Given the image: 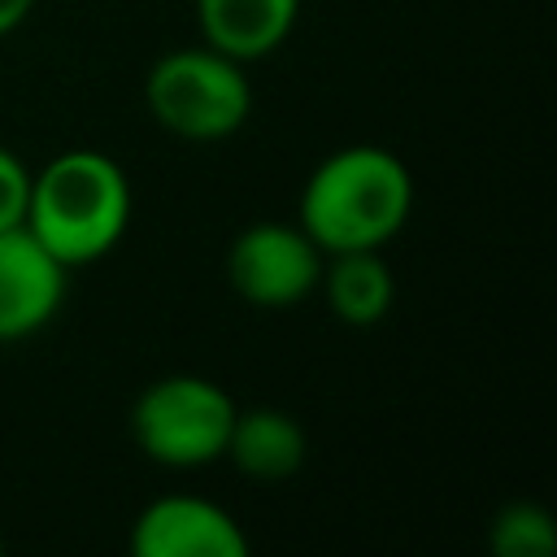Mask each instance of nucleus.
Here are the masks:
<instances>
[{"label": "nucleus", "mask_w": 557, "mask_h": 557, "mask_svg": "<svg viewBox=\"0 0 557 557\" xmlns=\"http://www.w3.org/2000/svg\"><path fill=\"white\" fill-rule=\"evenodd\" d=\"M65 300V265L26 231H0V344L52 322Z\"/></svg>", "instance_id": "7"}, {"label": "nucleus", "mask_w": 557, "mask_h": 557, "mask_svg": "<svg viewBox=\"0 0 557 557\" xmlns=\"http://www.w3.org/2000/svg\"><path fill=\"white\" fill-rule=\"evenodd\" d=\"M326 257H331V265H322L318 287L326 292L331 313L348 326L383 322L396 300V278H392V265L383 261V252L348 248V252H326Z\"/></svg>", "instance_id": "10"}, {"label": "nucleus", "mask_w": 557, "mask_h": 557, "mask_svg": "<svg viewBox=\"0 0 557 557\" xmlns=\"http://www.w3.org/2000/svg\"><path fill=\"white\" fill-rule=\"evenodd\" d=\"M148 109L152 117L191 144L226 139L244 126L252 109V87L244 74V61L200 44V48H174L148 70Z\"/></svg>", "instance_id": "3"}, {"label": "nucleus", "mask_w": 557, "mask_h": 557, "mask_svg": "<svg viewBox=\"0 0 557 557\" xmlns=\"http://www.w3.org/2000/svg\"><path fill=\"white\" fill-rule=\"evenodd\" d=\"M413 209V178L405 161L379 144H348L331 152L300 191V226L326 252L383 248Z\"/></svg>", "instance_id": "1"}, {"label": "nucleus", "mask_w": 557, "mask_h": 557, "mask_svg": "<svg viewBox=\"0 0 557 557\" xmlns=\"http://www.w3.org/2000/svg\"><path fill=\"white\" fill-rule=\"evenodd\" d=\"M131 222V183L122 165L96 148L57 152L30 174L26 231L65 265H87L113 252Z\"/></svg>", "instance_id": "2"}, {"label": "nucleus", "mask_w": 557, "mask_h": 557, "mask_svg": "<svg viewBox=\"0 0 557 557\" xmlns=\"http://www.w3.org/2000/svg\"><path fill=\"white\" fill-rule=\"evenodd\" d=\"M235 400L200 374H165L131 405V435L144 457L170 470H196L226 453Z\"/></svg>", "instance_id": "4"}, {"label": "nucleus", "mask_w": 557, "mask_h": 557, "mask_svg": "<svg viewBox=\"0 0 557 557\" xmlns=\"http://www.w3.org/2000/svg\"><path fill=\"white\" fill-rule=\"evenodd\" d=\"M30 9H35V0H0V35H9L13 26H22Z\"/></svg>", "instance_id": "13"}, {"label": "nucleus", "mask_w": 557, "mask_h": 557, "mask_svg": "<svg viewBox=\"0 0 557 557\" xmlns=\"http://www.w3.org/2000/svg\"><path fill=\"white\" fill-rule=\"evenodd\" d=\"M26 205H30V170L22 165L17 152L0 144V231L26 226Z\"/></svg>", "instance_id": "12"}, {"label": "nucleus", "mask_w": 557, "mask_h": 557, "mask_svg": "<svg viewBox=\"0 0 557 557\" xmlns=\"http://www.w3.org/2000/svg\"><path fill=\"white\" fill-rule=\"evenodd\" d=\"M487 548L496 557H553L557 553V527L544 505L513 500L505 505L487 527Z\"/></svg>", "instance_id": "11"}, {"label": "nucleus", "mask_w": 557, "mask_h": 557, "mask_svg": "<svg viewBox=\"0 0 557 557\" xmlns=\"http://www.w3.org/2000/svg\"><path fill=\"white\" fill-rule=\"evenodd\" d=\"M305 453H309L305 426L292 413L261 405V409H235L222 457H231L235 470L252 479H287L300 470Z\"/></svg>", "instance_id": "9"}, {"label": "nucleus", "mask_w": 557, "mask_h": 557, "mask_svg": "<svg viewBox=\"0 0 557 557\" xmlns=\"http://www.w3.org/2000/svg\"><path fill=\"white\" fill-rule=\"evenodd\" d=\"M226 278L244 300L283 309L318 287L322 248L305 235L300 222H252L226 248Z\"/></svg>", "instance_id": "5"}, {"label": "nucleus", "mask_w": 557, "mask_h": 557, "mask_svg": "<svg viewBox=\"0 0 557 557\" xmlns=\"http://www.w3.org/2000/svg\"><path fill=\"white\" fill-rule=\"evenodd\" d=\"M0 548H4V535H0Z\"/></svg>", "instance_id": "14"}, {"label": "nucleus", "mask_w": 557, "mask_h": 557, "mask_svg": "<svg viewBox=\"0 0 557 557\" xmlns=\"http://www.w3.org/2000/svg\"><path fill=\"white\" fill-rule=\"evenodd\" d=\"M135 557H248L239 522L205 496H157L131 527Z\"/></svg>", "instance_id": "6"}, {"label": "nucleus", "mask_w": 557, "mask_h": 557, "mask_svg": "<svg viewBox=\"0 0 557 557\" xmlns=\"http://www.w3.org/2000/svg\"><path fill=\"white\" fill-rule=\"evenodd\" d=\"M300 13V0H196V22L209 48L252 61L274 52Z\"/></svg>", "instance_id": "8"}]
</instances>
